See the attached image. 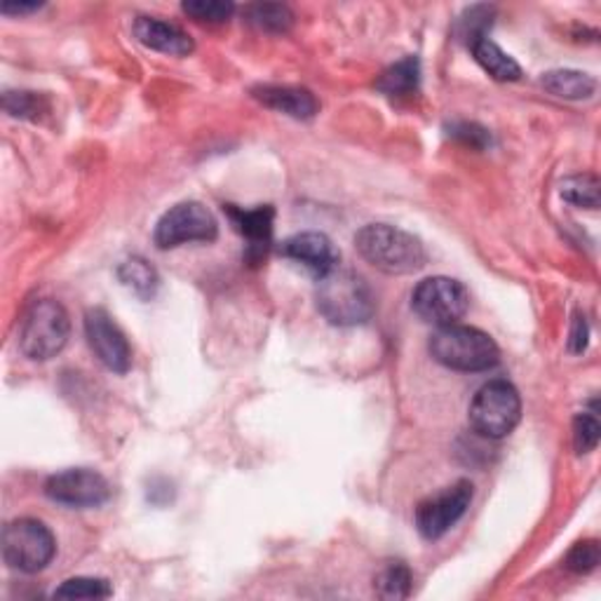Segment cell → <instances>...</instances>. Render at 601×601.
I'll return each instance as SVG.
<instances>
[{"label": "cell", "mask_w": 601, "mask_h": 601, "mask_svg": "<svg viewBox=\"0 0 601 601\" xmlns=\"http://www.w3.org/2000/svg\"><path fill=\"white\" fill-rule=\"evenodd\" d=\"M360 256L385 275H409L421 271L428 261L423 242L402 228L369 224L356 236Z\"/></svg>", "instance_id": "1"}, {"label": "cell", "mask_w": 601, "mask_h": 601, "mask_svg": "<svg viewBox=\"0 0 601 601\" xmlns=\"http://www.w3.org/2000/svg\"><path fill=\"white\" fill-rule=\"evenodd\" d=\"M315 303L329 325L356 327L374 315V295L358 273L334 268L322 275L315 289Z\"/></svg>", "instance_id": "2"}, {"label": "cell", "mask_w": 601, "mask_h": 601, "mask_svg": "<svg viewBox=\"0 0 601 601\" xmlns=\"http://www.w3.org/2000/svg\"><path fill=\"white\" fill-rule=\"evenodd\" d=\"M428 348L435 362L454 372H486L501 362L496 341L486 332L466 325L437 327Z\"/></svg>", "instance_id": "3"}, {"label": "cell", "mask_w": 601, "mask_h": 601, "mask_svg": "<svg viewBox=\"0 0 601 601\" xmlns=\"http://www.w3.org/2000/svg\"><path fill=\"white\" fill-rule=\"evenodd\" d=\"M71 336V320L64 305L55 299H40L28 308L22 329L20 348L28 360L48 362L67 348Z\"/></svg>", "instance_id": "4"}, {"label": "cell", "mask_w": 601, "mask_h": 601, "mask_svg": "<svg viewBox=\"0 0 601 601\" xmlns=\"http://www.w3.org/2000/svg\"><path fill=\"white\" fill-rule=\"evenodd\" d=\"M521 419V397L513 383L489 381L470 405V425L486 440H503Z\"/></svg>", "instance_id": "5"}, {"label": "cell", "mask_w": 601, "mask_h": 601, "mask_svg": "<svg viewBox=\"0 0 601 601\" xmlns=\"http://www.w3.org/2000/svg\"><path fill=\"white\" fill-rule=\"evenodd\" d=\"M57 554L52 531L38 519H14L3 529V560L14 572L38 574Z\"/></svg>", "instance_id": "6"}, {"label": "cell", "mask_w": 601, "mask_h": 601, "mask_svg": "<svg viewBox=\"0 0 601 601\" xmlns=\"http://www.w3.org/2000/svg\"><path fill=\"white\" fill-rule=\"evenodd\" d=\"M411 308L428 325L449 327L468 313L470 295L464 283L454 277H428L419 283L411 295Z\"/></svg>", "instance_id": "7"}, {"label": "cell", "mask_w": 601, "mask_h": 601, "mask_svg": "<svg viewBox=\"0 0 601 601\" xmlns=\"http://www.w3.org/2000/svg\"><path fill=\"white\" fill-rule=\"evenodd\" d=\"M219 236V224L214 214L200 203H179L163 214L156 226L158 250H175L189 242H212Z\"/></svg>", "instance_id": "8"}, {"label": "cell", "mask_w": 601, "mask_h": 601, "mask_svg": "<svg viewBox=\"0 0 601 601\" xmlns=\"http://www.w3.org/2000/svg\"><path fill=\"white\" fill-rule=\"evenodd\" d=\"M472 496L474 491L468 480L446 486L437 496L428 498L416 507V529H419L425 541H440L444 533H449L464 519Z\"/></svg>", "instance_id": "9"}, {"label": "cell", "mask_w": 601, "mask_h": 601, "mask_svg": "<svg viewBox=\"0 0 601 601\" xmlns=\"http://www.w3.org/2000/svg\"><path fill=\"white\" fill-rule=\"evenodd\" d=\"M85 336L97 360L116 374H128L132 366V348L125 334L104 308H92L85 315Z\"/></svg>", "instance_id": "10"}, {"label": "cell", "mask_w": 601, "mask_h": 601, "mask_svg": "<svg viewBox=\"0 0 601 601\" xmlns=\"http://www.w3.org/2000/svg\"><path fill=\"white\" fill-rule=\"evenodd\" d=\"M45 493L59 505L99 507L111 498V484L95 470L71 468L52 474L48 484H45Z\"/></svg>", "instance_id": "11"}, {"label": "cell", "mask_w": 601, "mask_h": 601, "mask_svg": "<svg viewBox=\"0 0 601 601\" xmlns=\"http://www.w3.org/2000/svg\"><path fill=\"white\" fill-rule=\"evenodd\" d=\"M280 254L311 271L317 280L338 268V250L334 242L325 233H315V230L287 238L280 244Z\"/></svg>", "instance_id": "12"}, {"label": "cell", "mask_w": 601, "mask_h": 601, "mask_svg": "<svg viewBox=\"0 0 601 601\" xmlns=\"http://www.w3.org/2000/svg\"><path fill=\"white\" fill-rule=\"evenodd\" d=\"M132 31L139 43L163 55L189 57L195 50V43L191 40L187 31H181L179 26L163 22L158 17H136Z\"/></svg>", "instance_id": "13"}, {"label": "cell", "mask_w": 601, "mask_h": 601, "mask_svg": "<svg viewBox=\"0 0 601 601\" xmlns=\"http://www.w3.org/2000/svg\"><path fill=\"white\" fill-rule=\"evenodd\" d=\"M230 219H233L238 233L250 242L247 247V259L259 261L261 256H266L271 240H273V217L275 212L271 205L256 207V209H236L228 207Z\"/></svg>", "instance_id": "14"}, {"label": "cell", "mask_w": 601, "mask_h": 601, "mask_svg": "<svg viewBox=\"0 0 601 601\" xmlns=\"http://www.w3.org/2000/svg\"><path fill=\"white\" fill-rule=\"evenodd\" d=\"M254 99H259L264 106L273 111L287 113L297 120H311L317 113V99L313 92L303 87H291V85H261L252 89Z\"/></svg>", "instance_id": "15"}, {"label": "cell", "mask_w": 601, "mask_h": 601, "mask_svg": "<svg viewBox=\"0 0 601 601\" xmlns=\"http://www.w3.org/2000/svg\"><path fill=\"white\" fill-rule=\"evenodd\" d=\"M470 48H472L477 64H480L493 81L515 83L521 79V69L517 61L510 55H505L498 45L489 40L486 36L470 40Z\"/></svg>", "instance_id": "16"}, {"label": "cell", "mask_w": 601, "mask_h": 601, "mask_svg": "<svg viewBox=\"0 0 601 601\" xmlns=\"http://www.w3.org/2000/svg\"><path fill=\"white\" fill-rule=\"evenodd\" d=\"M541 85L554 97L562 99H590L597 92V81L592 75L582 71L572 69H560V71H548Z\"/></svg>", "instance_id": "17"}, {"label": "cell", "mask_w": 601, "mask_h": 601, "mask_svg": "<svg viewBox=\"0 0 601 601\" xmlns=\"http://www.w3.org/2000/svg\"><path fill=\"white\" fill-rule=\"evenodd\" d=\"M421 83V64L416 57H407L402 61H397L395 67L385 71L376 87L388 97H409L419 89Z\"/></svg>", "instance_id": "18"}, {"label": "cell", "mask_w": 601, "mask_h": 601, "mask_svg": "<svg viewBox=\"0 0 601 601\" xmlns=\"http://www.w3.org/2000/svg\"><path fill=\"white\" fill-rule=\"evenodd\" d=\"M118 277H120V283L125 285L128 289H132L136 297H142V299H153L156 297V291H158V273L153 266H148L144 259H128V261H122L120 268H118Z\"/></svg>", "instance_id": "19"}, {"label": "cell", "mask_w": 601, "mask_h": 601, "mask_svg": "<svg viewBox=\"0 0 601 601\" xmlns=\"http://www.w3.org/2000/svg\"><path fill=\"white\" fill-rule=\"evenodd\" d=\"M560 193L576 207L597 209L599 207V179L594 175H574L560 183Z\"/></svg>", "instance_id": "20"}, {"label": "cell", "mask_w": 601, "mask_h": 601, "mask_svg": "<svg viewBox=\"0 0 601 601\" xmlns=\"http://www.w3.org/2000/svg\"><path fill=\"white\" fill-rule=\"evenodd\" d=\"M113 594L111 582L106 578H69L55 590L59 599H109Z\"/></svg>", "instance_id": "21"}, {"label": "cell", "mask_w": 601, "mask_h": 601, "mask_svg": "<svg viewBox=\"0 0 601 601\" xmlns=\"http://www.w3.org/2000/svg\"><path fill=\"white\" fill-rule=\"evenodd\" d=\"M247 17L256 26L264 31H273V34H285L289 31V26L295 24V14L287 5H273V3H264V5H252L247 10Z\"/></svg>", "instance_id": "22"}, {"label": "cell", "mask_w": 601, "mask_h": 601, "mask_svg": "<svg viewBox=\"0 0 601 601\" xmlns=\"http://www.w3.org/2000/svg\"><path fill=\"white\" fill-rule=\"evenodd\" d=\"M376 590L383 599H407L411 592V572L405 564L385 566L376 578Z\"/></svg>", "instance_id": "23"}, {"label": "cell", "mask_w": 601, "mask_h": 601, "mask_svg": "<svg viewBox=\"0 0 601 601\" xmlns=\"http://www.w3.org/2000/svg\"><path fill=\"white\" fill-rule=\"evenodd\" d=\"M181 10L193 17L195 22H209V24H224L233 14V3H224V0H187Z\"/></svg>", "instance_id": "24"}, {"label": "cell", "mask_w": 601, "mask_h": 601, "mask_svg": "<svg viewBox=\"0 0 601 601\" xmlns=\"http://www.w3.org/2000/svg\"><path fill=\"white\" fill-rule=\"evenodd\" d=\"M3 106L10 116L28 120H36L43 111H48V101L34 92H5Z\"/></svg>", "instance_id": "25"}, {"label": "cell", "mask_w": 601, "mask_h": 601, "mask_svg": "<svg viewBox=\"0 0 601 601\" xmlns=\"http://www.w3.org/2000/svg\"><path fill=\"white\" fill-rule=\"evenodd\" d=\"M599 437H601V425H599L597 416L594 413H578L576 421H574V446H576V452L580 456L594 452L597 444H599Z\"/></svg>", "instance_id": "26"}, {"label": "cell", "mask_w": 601, "mask_h": 601, "mask_svg": "<svg viewBox=\"0 0 601 601\" xmlns=\"http://www.w3.org/2000/svg\"><path fill=\"white\" fill-rule=\"evenodd\" d=\"M601 560V550L597 541H582L572 548V552L566 554V568L574 574H590L599 566Z\"/></svg>", "instance_id": "27"}, {"label": "cell", "mask_w": 601, "mask_h": 601, "mask_svg": "<svg viewBox=\"0 0 601 601\" xmlns=\"http://www.w3.org/2000/svg\"><path fill=\"white\" fill-rule=\"evenodd\" d=\"M590 344V325L585 315H576L574 325H572V334H568V352H574V356H580V352L588 350Z\"/></svg>", "instance_id": "28"}, {"label": "cell", "mask_w": 601, "mask_h": 601, "mask_svg": "<svg viewBox=\"0 0 601 601\" xmlns=\"http://www.w3.org/2000/svg\"><path fill=\"white\" fill-rule=\"evenodd\" d=\"M454 136L460 139V142L472 144V146H484L489 142V134L484 128H477L472 122H460V125L452 128Z\"/></svg>", "instance_id": "29"}, {"label": "cell", "mask_w": 601, "mask_h": 601, "mask_svg": "<svg viewBox=\"0 0 601 601\" xmlns=\"http://www.w3.org/2000/svg\"><path fill=\"white\" fill-rule=\"evenodd\" d=\"M40 8V3H3L0 10L3 14H26V12H36Z\"/></svg>", "instance_id": "30"}]
</instances>
